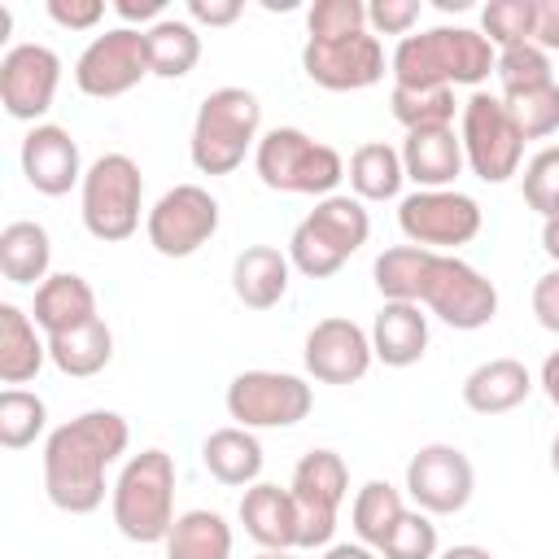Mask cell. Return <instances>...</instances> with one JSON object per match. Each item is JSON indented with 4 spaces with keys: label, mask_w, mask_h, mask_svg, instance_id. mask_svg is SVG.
Instances as JSON below:
<instances>
[{
    "label": "cell",
    "mask_w": 559,
    "mask_h": 559,
    "mask_svg": "<svg viewBox=\"0 0 559 559\" xmlns=\"http://www.w3.org/2000/svg\"><path fill=\"white\" fill-rule=\"evenodd\" d=\"M288 275H293L288 253H280L275 245H249L231 262V293L245 310H271L284 301Z\"/></svg>",
    "instance_id": "obj_23"
},
{
    "label": "cell",
    "mask_w": 559,
    "mask_h": 559,
    "mask_svg": "<svg viewBox=\"0 0 559 559\" xmlns=\"http://www.w3.org/2000/svg\"><path fill=\"white\" fill-rule=\"evenodd\" d=\"M533 393V376L520 358H489L467 371L463 380V406L476 415H507Z\"/></svg>",
    "instance_id": "obj_25"
},
{
    "label": "cell",
    "mask_w": 559,
    "mask_h": 559,
    "mask_svg": "<svg viewBox=\"0 0 559 559\" xmlns=\"http://www.w3.org/2000/svg\"><path fill=\"white\" fill-rule=\"evenodd\" d=\"M493 74H498V87H502V96H515V92H533V87H546V83H555V70H550V52H542L537 44L498 48Z\"/></svg>",
    "instance_id": "obj_37"
},
{
    "label": "cell",
    "mask_w": 559,
    "mask_h": 559,
    "mask_svg": "<svg viewBox=\"0 0 559 559\" xmlns=\"http://www.w3.org/2000/svg\"><path fill=\"white\" fill-rule=\"evenodd\" d=\"M533 44H537L542 52H559V0H537Z\"/></svg>",
    "instance_id": "obj_47"
},
{
    "label": "cell",
    "mask_w": 559,
    "mask_h": 559,
    "mask_svg": "<svg viewBox=\"0 0 559 559\" xmlns=\"http://www.w3.org/2000/svg\"><path fill=\"white\" fill-rule=\"evenodd\" d=\"M402 166H406V179L415 188H454V179L467 166L463 140L454 135V127L406 131V140H402Z\"/></svg>",
    "instance_id": "obj_21"
},
{
    "label": "cell",
    "mask_w": 559,
    "mask_h": 559,
    "mask_svg": "<svg viewBox=\"0 0 559 559\" xmlns=\"http://www.w3.org/2000/svg\"><path fill=\"white\" fill-rule=\"evenodd\" d=\"M384 44L371 31H358L349 39H306L301 70L323 92H362L384 79Z\"/></svg>",
    "instance_id": "obj_15"
},
{
    "label": "cell",
    "mask_w": 559,
    "mask_h": 559,
    "mask_svg": "<svg viewBox=\"0 0 559 559\" xmlns=\"http://www.w3.org/2000/svg\"><path fill=\"white\" fill-rule=\"evenodd\" d=\"M61 83V57L48 44H13L0 57V105L17 122H35L52 109Z\"/></svg>",
    "instance_id": "obj_17"
},
{
    "label": "cell",
    "mask_w": 559,
    "mask_h": 559,
    "mask_svg": "<svg viewBox=\"0 0 559 559\" xmlns=\"http://www.w3.org/2000/svg\"><path fill=\"white\" fill-rule=\"evenodd\" d=\"M542 249H546V258H555V262H559V205L542 218Z\"/></svg>",
    "instance_id": "obj_50"
},
{
    "label": "cell",
    "mask_w": 559,
    "mask_h": 559,
    "mask_svg": "<svg viewBox=\"0 0 559 559\" xmlns=\"http://www.w3.org/2000/svg\"><path fill=\"white\" fill-rule=\"evenodd\" d=\"M48 262H52V240H48V227L44 223H31V218H17L0 231V275L9 284H44L48 280Z\"/></svg>",
    "instance_id": "obj_28"
},
{
    "label": "cell",
    "mask_w": 559,
    "mask_h": 559,
    "mask_svg": "<svg viewBox=\"0 0 559 559\" xmlns=\"http://www.w3.org/2000/svg\"><path fill=\"white\" fill-rule=\"evenodd\" d=\"M166 559H231V524L218 511H183L162 542Z\"/></svg>",
    "instance_id": "obj_31"
},
{
    "label": "cell",
    "mask_w": 559,
    "mask_h": 559,
    "mask_svg": "<svg viewBox=\"0 0 559 559\" xmlns=\"http://www.w3.org/2000/svg\"><path fill=\"white\" fill-rule=\"evenodd\" d=\"M144 231L162 258H192L218 231V201L201 183H175L148 210Z\"/></svg>",
    "instance_id": "obj_14"
},
{
    "label": "cell",
    "mask_w": 559,
    "mask_h": 559,
    "mask_svg": "<svg viewBox=\"0 0 559 559\" xmlns=\"http://www.w3.org/2000/svg\"><path fill=\"white\" fill-rule=\"evenodd\" d=\"M293 502H297V550L332 546L341 502L349 493V467L336 450H306L293 467Z\"/></svg>",
    "instance_id": "obj_9"
},
{
    "label": "cell",
    "mask_w": 559,
    "mask_h": 559,
    "mask_svg": "<svg viewBox=\"0 0 559 559\" xmlns=\"http://www.w3.org/2000/svg\"><path fill=\"white\" fill-rule=\"evenodd\" d=\"M472 489H476V472L459 445L432 441V445H419L406 463V493L428 515L463 511L472 502Z\"/></svg>",
    "instance_id": "obj_16"
},
{
    "label": "cell",
    "mask_w": 559,
    "mask_h": 559,
    "mask_svg": "<svg viewBox=\"0 0 559 559\" xmlns=\"http://www.w3.org/2000/svg\"><path fill=\"white\" fill-rule=\"evenodd\" d=\"M397 227L411 245L450 253L480 236V205L467 192L454 188H415L397 201Z\"/></svg>",
    "instance_id": "obj_11"
},
{
    "label": "cell",
    "mask_w": 559,
    "mask_h": 559,
    "mask_svg": "<svg viewBox=\"0 0 559 559\" xmlns=\"http://www.w3.org/2000/svg\"><path fill=\"white\" fill-rule=\"evenodd\" d=\"M520 183H524L528 210H537L546 218L559 205V144H546L542 153H533L524 175H520Z\"/></svg>",
    "instance_id": "obj_42"
},
{
    "label": "cell",
    "mask_w": 559,
    "mask_h": 559,
    "mask_svg": "<svg viewBox=\"0 0 559 559\" xmlns=\"http://www.w3.org/2000/svg\"><path fill=\"white\" fill-rule=\"evenodd\" d=\"M262 105L249 87H214L192 118L188 157L201 175H231L249 148H258Z\"/></svg>",
    "instance_id": "obj_4"
},
{
    "label": "cell",
    "mask_w": 559,
    "mask_h": 559,
    "mask_svg": "<svg viewBox=\"0 0 559 559\" xmlns=\"http://www.w3.org/2000/svg\"><path fill=\"white\" fill-rule=\"evenodd\" d=\"M201 463L205 472L218 480V485H231V489H249L258 485L262 476V441L240 428V424H227V428H214L201 445Z\"/></svg>",
    "instance_id": "obj_27"
},
{
    "label": "cell",
    "mask_w": 559,
    "mask_h": 559,
    "mask_svg": "<svg viewBox=\"0 0 559 559\" xmlns=\"http://www.w3.org/2000/svg\"><path fill=\"white\" fill-rule=\"evenodd\" d=\"M258 179L271 192H293V197H332L336 183L345 179V162L332 144L306 135L301 127H275L258 140L253 148Z\"/></svg>",
    "instance_id": "obj_6"
},
{
    "label": "cell",
    "mask_w": 559,
    "mask_h": 559,
    "mask_svg": "<svg viewBox=\"0 0 559 559\" xmlns=\"http://www.w3.org/2000/svg\"><path fill=\"white\" fill-rule=\"evenodd\" d=\"M550 472L559 476V432H555V441H550Z\"/></svg>",
    "instance_id": "obj_54"
},
{
    "label": "cell",
    "mask_w": 559,
    "mask_h": 559,
    "mask_svg": "<svg viewBox=\"0 0 559 559\" xmlns=\"http://www.w3.org/2000/svg\"><path fill=\"white\" fill-rule=\"evenodd\" d=\"M48 424V406L39 393L26 389H4L0 393V445L4 450H26Z\"/></svg>",
    "instance_id": "obj_36"
},
{
    "label": "cell",
    "mask_w": 559,
    "mask_h": 559,
    "mask_svg": "<svg viewBox=\"0 0 559 559\" xmlns=\"http://www.w3.org/2000/svg\"><path fill=\"white\" fill-rule=\"evenodd\" d=\"M459 140H463V157L467 170L485 183H507L511 175H520L524 162V135L515 131L502 96L489 92H472L459 109Z\"/></svg>",
    "instance_id": "obj_8"
},
{
    "label": "cell",
    "mask_w": 559,
    "mask_h": 559,
    "mask_svg": "<svg viewBox=\"0 0 559 559\" xmlns=\"http://www.w3.org/2000/svg\"><path fill=\"white\" fill-rule=\"evenodd\" d=\"M533 26H537V0H489L480 9V35L493 48L533 44Z\"/></svg>",
    "instance_id": "obj_38"
},
{
    "label": "cell",
    "mask_w": 559,
    "mask_h": 559,
    "mask_svg": "<svg viewBox=\"0 0 559 559\" xmlns=\"http://www.w3.org/2000/svg\"><path fill=\"white\" fill-rule=\"evenodd\" d=\"M245 13L240 0H188V22L192 26H231Z\"/></svg>",
    "instance_id": "obj_46"
},
{
    "label": "cell",
    "mask_w": 559,
    "mask_h": 559,
    "mask_svg": "<svg viewBox=\"0 0 559 559\" xmlns=\"http://www.w3.org/2000/svg\"><path fill=\"white\" fill-rule=\"evenodd\" d=\"M349 188L358 201H393L406 183V166H402V148L384 144V140H367L349 153V170H345Z\"/></svg>",
    "instance_id": "obj_29"
},
{
    "label": "cell",
    "mask_w": 559,
    "mask_h": 559,
    "mask_svg": "<svg viewBox=\"0 0 559 559\" xmlns=\"http://www.w3.org/2000/svg\"><path fill=\"white\" fill-rule=\"evenodd\" d=\"M323 559H376V550L362 546V542H336V546L323 550Z\"/></svg>",
    "instance_id": "obj_51"
},
{
    "label": "cell",
    "mask_w": 559,
    "mask_h": 559,
    "mask_svg": "<svg viewBox=\"0 0 559 559\" xmlns=\"http://www.w3.org/2000/svg\"><path fill=\"white\" fill-rule=\"evenodd\" d=\"M240 524L262 550H297V502L293 489L258 480L240 498Z\"/></svg>",
    "instance_id": "obj_22"
},
{
    "label": "cell",
    "mask_w": 559,
    "mask_h": 559,
    "mask_svg": "<svg viewBox=\"0 0 559 559\" xmlns=\"http://www.w3.org/2000/svg\"><path fill=\"white\" fill-rule=\"evenodd\" d=\"M306 39H349L367 31V4L362 0H314L306 9Z\"/></svg>",
    "instance_id": "obj_41"
},
{
    "label": "cell",
    "mask_w": 559,
    "mask_h": 559,
    "mask_svg": "<svg viewBox=\"0 0 559 559\" xmlns=\"http://www.w3.org/2000/svg\"><path fill=\"white\" fill-rule=\"evenodd\" d=\"M367 236H371L367 205L349 192H332V197L314 201V210L293 227L288 262L310 280H328L367 245Z\"/></svg>",
    "instance_id": "obj_5"
},
{
    "label": "cell",
    "mask_w": 559,
    "mask_h": 559,
    "mask_svg": "<svg viewBox=\"0 0 559 559\" xmlns=\"http://www.w3.org/2000/svg\"><path fill=\"white\" fill-rule=\"evenodd\" d=\"M432 249H419V245H393L384 249L376 262H371V280L380 288L384 301H415L424 297V280H428V266H432Z\"/></svg>",
    "instance_id": "obj_32"
},
{
    "label": "cell",
    "mask_w": 559,
    "mask_h": 559,
    "mask_svg": "<svg viewBox=\"0 0 559 559\" xmlns=\"http://www.w3.org/2000/svg\"><path fill=\"white\" fill-rule=\"evenodd\" d=\"M223 402H227V415L240 428L253 432V428H293V424H301L310 415V406H314V393L293 371L253 367V371L231 376Z\"/></svg>",
    "instance_id": "obj_12"
},
{
    "label": "cell",
    "mask_w": 559,
    "mask_h": 559,
    "mask_svg": "<svg viewBox=\"0 0 559 559\" xmlns=\"http://www.w3.org/2000/svg\"><path fill=\"white\" fill-rule=\"evenodd\" d=\"M371 349L384 367H415L428 349V314L415 301H384L371 319Z\"/></svg>",
    "instance_id": "obj_24"
},
{
    "label": "cell",
    "mask_w": 559,
    "mask_h": 559,
    "mask_svg": "<svg viewBox=\"0 0 559 559\" xmlns=\"http://www.w3.org/2000/svg\"><path fill=\"white\" fill-rule=\"evenodd\" d=\"M48 17L66 31H92L105 17V0H48Z\"/></svg>",
    "instance_id": "obj_44"
},
{
    "label": "cell",
    "mask_w": 559,
    "mask_h": 559,
    "mask_svg": "<svg viewBox=\"0 0 559 559\" xmlns=\"http://www.w3.org/2000/svg\"><path fill=\"white\" fill-rule=\"evenodd\" d=\"M22 175L39 197H66L87 175L79 157V140L57 122H35L22 135Z\"/></svg>",
    "instance_id": "obj_19"
},
{
    "label": "cell",
    "mask_w": 559,
    "mask_h": 559,
    "mask_svg": "<svg viewBox=\"0 0 559 559\" xmlns=\"http://www.w3.org/2000/svg\"><path fill=\"white\" fill-rule=\"evenodd\" d=\"M380 555H384V559H437V555H441V537H437L432 515L419 511V507H415V511L406 507V515L397 520V528L384 537Z\"/></svg>",
    "instance_id": "obj_40"
},
{
    "label": "cell",
    "mask_w": 559,
    "mask_h": 559,
    "mask_svg": "<svg viewBox=\"0 0 559 559\" xmlns=\"http://www.w3.org/2000/svg\"><path fill=\"white\" fill-rule=\"evenodd\" d=\"M402 515H406V502H402V493L389 480H367L354 493V507H349V524H354L358 542L371 546V550L384 546V537L397 528Z\"/></svg>",
    "instance_id": "obj_33"
},
{
    "label": "cell",
    "mask_w": 559,
    "mask_h": 559,
    "mask_svg": "<svg viewBox=\"0 0 559 559\" xmlns=\"http://www.w3.org/2000/svg\"><path fill=\"white\" fill-rule=\"evenodd\" d=\"M31 319L39 323L44 336H66V332H79L87 328L96 314V288L74 275V271H57L48 275L39 288H35V306H31Z\"/></svg>",
    "instance_id": "obj_20"
},
{
    "label": "cell",
    "mask_w": 559,
    "mask_h": 559,
    "mask_svg": "<svg viewBox=\"0 0 559 559\" xmlns=\"http://www.w3.org/2000/svg\"><path fill=\"white\" fill-rule=\"evenodd\" d=\"M153 74V57H148V35L135 26H114L105 35H96L79 61H74V83L83 96L96 100H114L127 96L131 87H140Z\"/></svg>",
    "instance_id": "obj_13"
},
{
    "label": "cell",
    "mask_w": 559,
    "mask_h": 559,
    "mask_svg": "<svg viewBox=\"0 0 559 559\" xmlns=\"http://www.w3.org/2000/svg\"><path fill=\"white\" fill-rule=\"evenodd\" d=\"M109 358H114V332H109L105 319H92L87 328L66 332V336H48V362H52L61 376L87 380V376L105 371Z\"/></svg>",
    "instance_id": "obj_30"
},
{
    "label": "cell",
    "mask_w": 559,
    "mask_h": 559,
    "mask_svg": "<svg viewBox=\"0 0 559 559\" xmlns=\"http://www.w3.org/2000/svg\"><path fill=\"white\" fill-rule=\"evenodd\" d=\"M502 105H507V114H511V122L524 140H546V135L559 131V83L502 96Z\"/></svg>",
    "instance_id": "obj_39"
},
{
    "label": "cell",
    "mask_w": 559,
    "mask_h": 559,
    "mask_svg": "<svg viewBox=\"0 0 559 559\" xmlns=\"http://www.w3.org/2000/svg\"><path fill=\"white\" fill-rule=\"evenodd\" d=\"M419 22V0H371L367 4V26L371 35H411Z\"/></svg>",
    "instance_id": "obj_43"
},
{
    "label": "cell",
    "mask_w": 559,
    "mask_h": 559,
    "mask_svg": "<svg viewBox=\"0 0 559 559\" xmlns=\"http://www.w3.org/2000/svg\"><path fill=\"white\" fill-rule=\"evenodd\" d=\"M114 13L131 26V22H140L144 31L153 26V22H162L166 17V0H114Z\"/></svg>",
    "instance_id": "obj_48"
},
{
    "label": "cell",
    "mask_w": 559,
    "mask_h": 559,
    "mask_svg": "<svg viewBox=\"0 0 559 559\" xmlns=\"http://www.w3.org/2000/svg\"><path fill=\"white\" fill-rule=\"evenodd\" d=\"M389 109L406 131H432V127H454V87H393Z\"/></svg>",
    "instance_id": "obj_35"
},
{
    "label": "cell",
    "mask_w": 559,
    "mask_h": 559,
    "mask_svg": "<svg viewBox=\"0 0 559 559\" xmlns=\"http://www.w3.org/2000/svg\"><path fill=\"white\" fill-rule=\"evenodd\" d=\"M537 384H542V393L550 397V406L559 411V349L546 354V362H542V371H537Z\"/></svg>",
    "instance_id": "obj_49"
},
{
    "label": "cell",
    "mask_w": 559,
    "mask_h": 559,
    "mask_svg": "<svg viewBox=\"0 0 559 559\" xmlns=\"http://www.w3.org/2000/svg\"><path fill=\"white\" fill-rule=\"evenodd\" d=\"M144 35H148V57L157 79H183L201 61V35L188 17H162Z\"/></svg>",
    "instance_id": "obj_34"
},
{
    "label": "cell",
    "mask_w": 559,
    "mask_h": 559,
    "mask_svg": "<svg viewBox=\"0 0 559 559\" xmlns=\"http://www.w3.org/2000/svg\"><path fill=\"white\" fill-rule=\"evenodd\" d=\"M301 362H306V371H310L319 384H358V380L371 371V362H376L371 332L358 328V323L345 319V314L319 319V323L306 332Z\"/></svg>",
    "instance_id": "obj_18"
},
{
    "label": "cell",
    "mask_w": 559,
    "mask_h": 559,
    "mask_svg": "<svg viewBox=\"0 0 559 559\" xmlns=\"http://www.w3.org/2000/svg\"><path fill=\"white\" fill-rule=\"evenodd\" d=\"M44 362H48V336H39V323L22 306L4 301L0 306V380L17 389L35 380Z\"/></svg>",
    "instance_id": "obj_26"
},
{
    "label": "cell",
    "mask_w": 559,
    "mask_h": 559,
    "mask_svg": "<svg viewBox=\"0 0 559 559\" xmlns=\"http://www.w3.org/2000/svg\"><path fill=\"white\" fill-rule=\"evenodd\" d=\"M144 210V175L127 153H100L79 183V214L87 236L118 245L131 240Z\"/></svg>",
    "instance_id": "obj_7"
},
{
    "label": "cell",
    "mask_w": 559,
    "mask_h": 559,
    "mask_svg": "<svg viewBox=\"0 0 559 559\" xmlns=\"http://www.w3.org/2000/svg\"><path fill=\"white\" fill-rule=\"evenodd\" d=\"M437 559H498L493 550H485V546H472V542H463V546H450V550H441Z\"/></svg>",
    "instance_id": "obj_52"
},
{
    "label": "cell",
    "mask_w": 559,
    "mask_h": 559,
    "mask_svg": "<svg viewBox=\"0 0 559 559\" xmlns=\"http://www.w3.org/2000/svg\"><path fill=\"white\" fill-rule=\"evenodd\" d=\"M114 524L127 542L157 546L175 528V459L166 450H140L114 480Z\"/></svg>",
    "instance_id": "obj_3"
},
{
    "label": "cell",
    "mask_w": 559,
    "mask_h": 559,
    "mask_svg": "<svg viewBox=\"0 0 559 559\" xmlns=\"http://www.w3.org/2000/svg\"><path fill=\"white\" fill-rule=\"evenodd\" d=\"M498 48L472 26H432L397 39L389 57L393 87H476L493 74Z\"/></svg>",
    "instance_id": "obj_2"
},
{
    "label": "cell",
    "mask_w": 559,
    "mask_h": 559,
    "mask_svg": "<svg viewBox=\"0 0 559 559\" xmlns=\"http://www.w3.org/2000/svg\"><path fill=\"white\" fill-rule=\"evenodd\" d=\"M533 314H537V323L546 332L559 336V266L537 275V284H533Z\"/></svg>",
    "instance_id": "obj_45"
},
{
    "label": "cell",
    "mask_w": 559,
    "mask_h": 559,
    "mask_svg": "<svg viewBox=\"0 0 559 559\" xmlns=\"http://www.w3.org/2000/svg\"><path fill=\"white\" fill-rule=\"evenodd\" d=\"M131 428L118 411H83L44 441V493L66 515H92L105 502V472L127 454Z\"/></svg>",
    "instance_id": "obj_1"
},
{
    "label": "cell",
    "mask_w": 559,
    "mask_h": 559,
    "mask_svg": "<svg viewBox=\"0 0 559 559\" xmlns=\"http://www.w3.org/2000/svg\"><path fill=\"white\" fill-rule=\"evenodd\" d=\"M253 559H297V555L293 550H258Z\"/></svg>",
    "instance_id": "obj_53"
},
{
    "label": "cell",
    "mask_w": 559,
    "mask_h": 559,
    "mask_svg": "<svg viewBox=\"0 0 559 559\" xmlns=\"http://www.w3.org/2000/svg\"><path fill=\"white\" fill-rule=\"evenodd\" d=\"M419 306L428 314H437L454 332H476V328L493 323V314H498V288H493V280H485L459 253H437L432 266H428Z\"/></svg>",
    "instance_id": "obj_10"
}]
</instances>
